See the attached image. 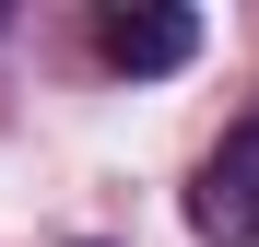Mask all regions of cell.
<instances>
[{"label": "cell", "mask_w": 259, "mask_h": 247, "mask_svg": "<svg viewBox=\"0 0 259 247\" xmlns=\"http://www.w3.org/2000/svg\"><path fill=\"white\" fill-rule=\"evenodd\" d=\"M189 235H200V247H259V118L200 153V177H189Z\"/></svg>", "instance_id": "cell-1"}, {"label": "cell", "mask_w": 259, "mask_h": 247, "mask_svg": "<svg viewBox=\"0 0 259 247\" xmlns=\"http://www.w3.org/2000/svg\"><path fill=\"white\" fill-rule=\"evenodd\" d=\"M95 47H106V71H130V82H165V71L200 59V24L177 12V0H118V12H95Z\"/></svg>", "instance_id": "cell-2"}]
</instances>
